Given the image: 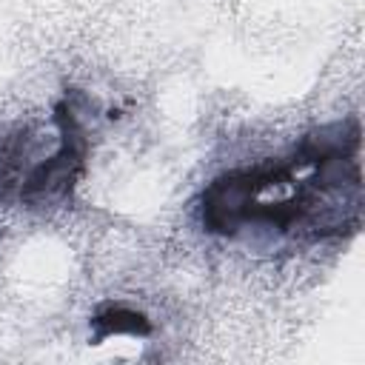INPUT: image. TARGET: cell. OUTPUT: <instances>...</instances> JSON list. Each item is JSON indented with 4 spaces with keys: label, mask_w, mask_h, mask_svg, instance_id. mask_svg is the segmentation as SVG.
<instances>
[{
    "label": "cell",
    "mask_w": 365,
    "mask_h": 365,
    "mask_svg": "<svg viewBox=\"0 0 365 365\" xmlns=\"http://www.w3.org/2000/svg\"><path fill=\"white\" fill-rule=\"evenodd\" d=\"M362 125L342 117L305 131L291 151L211 177L197 197L205 234H274L325 242L362 228Z\"/></svg>",
    "instance_id": "cell-1"
},
{
    "label": "cell",
    "mask_w": 365,
    "mask_h": 365,
    "mask_svg": "<svg viewBox=\"0 0 365 365\" xmlns=\"http://www.w3.org/2000/svg\"><path fill=\"white\" fill-rule=\"evenodd\" d=\"M86 97L66 91L43 120L17 123L0 137V202L26 208H60L71 200L88 160Z\"/></svg>",
    "instance_id": "cell-2"
},
{
    "label": "cell",
    "mask_w": 365,
    "mask_h": 365,
    "mask_svg": "<svg viewBox=\"0 0 365 365\" xmlns=\"http://www.w3.org/2000/svg\"><path fill=\"white\" fill-rule=\"evenodd\" d=\"M91 328H94V342H103L111 334H134V336L151 334V322L145 319V314L131 311L125 305H106L91 317Z\"/></svg>",
    "instance_id": "cell-3"
}]
</instances>
